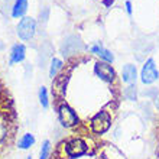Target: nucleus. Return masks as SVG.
<instances>
[{"instance_id": "nucleus-1", "label": "nucleus", "mask_w": 159, "mask_h": 159, "mask_svg": "<svg viewBox=\"0 0 159 159\" xmlns=\"http://www.w3.org/2000/svg\"><path fill=\"white\" fill-rule=\"evenodd\" d=\"M54 107L65 104L77 114L78 129L72 133L101 136L113 125L120 107V83L101 78L94 70H80L77 58H71L52 81Z\"/></svg>"}, {"instance_id": "nucleus-2", "label": "nucleus", "mask_w": 159, "mask_h": 159, "mask_svg": "<svg viewBox=\"0 0 159 159\" xmlns=\"http://www.w3.org/2000/svg\"><path fill=\"white\" fill-rule=\"evenodd\" d=\"M51 159H127L111 142L98 136L71 133L57 143Z\"/></svg>"}, {"instance_id": "nucleus-3", "label": "nucleus", "mask_w": 159, "mask_h": 159, "mask_svg": "<svg viewBox=\"0 0 159 159\" xmlns=\"http://www.w3.org/2000/svg\"><path fill=\"white\" fill-rule=\"evenodd\" d=\"M19 129L16 106L9 88L0 78V159L7 155L16 142Z\"/></svg>"}, {"instance_id": "nucleus-4", "label": "nucleus", "mask_w": 159, "mask_h": 159, "mask_svg": "<svg viewBox=\"0 0 159 159\" xmlns=\"http://www.w3.org/2000/svg\"><path fill=\"white\" fill-rule=\"evenodd\" d=\"M35 30H36V22H35L34 17H22L19 25H17V36L22 41H29V39L34 38Z\"/></svg>"}, {"instance_id": "nucleus-5", "label": "nucleus", "mask_w": 159, "mask_h": 159, "mask_svg": "<svg viewBox=\"0 0 159 159\" xmlns=\"http://www.w3.org/2000/svg\"><path fill=\"white\" fill-rule=\"evenodd\" d=\"M158 77H159V74H158V70H156V67H155V61L152 58L148 59L142 68V74H140L142 83L143 84H152L158 80Z\"/></svg>"}, {"instance_id": "nucleus-6", "label": "nucleus", "mask_w": 159, "mask_h": 159, "mask_svg": "<svg viewBox=\"0 0 159 159\" xmlns=\"http://www.w3.org/2000/svg\"><path fill=\"white\" fill-rule=\"evenodd\" d=\"M94 71L101 77V78L107 80V81H116L117 75H116V71L113 70L111 65H109L107 62H103V61H96L94 62Z\"/></svg>"}, {"instance_id": "nucleus-7", "label": "nucleus", "mask_w": 159, "mask_h": 159, "mask_svg": "<svg viewBox=\"0 0 159 159\" xmlns=\"http://www.w3.org/2000/svg\"><path fill=\"white\" fill-rule=\"evenodd\" d=\"M26 57V46L23 43H15L10 51V57H9V64H19L22 62Z\"/></svg>"}, {"instance_id": "nucleus-8", "label": "nucleus", "mask_w": 159, "mask_h": 159, "mask_svg": "<svg viewBox=\"0 0 159 159\" xmlns=\"http://www.w3.org/2000/svg\"><path fill=\"white\" fill-rule=\"evenodd\" d=\"M136 77H138V71H136V67L134 65H125L123 68V71H121V80H123V83L126 84H133L136 81Z\"/></svg>"}, {"instance_id": "nucleus-9", "label": "nucleus", "mask_w": 159, "mask_h": 159, "mask_svg": "<svg viewBox=\"0 0 159 159\" xmlns=\"http://www.w3.org/2000/svg\"><path fill=\"white\" fill-rule=\"evenodd\" d=\"M28 12V0H16L12 7V16L15 19L25 17V13Z\"/></svg>"}, {"instance_id": "nucleus-10", "label": "nucleus", "mask_w": 159, "mask_h": 159, "mask_svg": "<svg viewBox=\"0 0 159 159\" xmlns=\"http://www.w3.org/2000/svg\"><path fill=\"white\" fill-rule=\"evenodd\" d=\"M35 142H36V139H35V136L32 133H25L22 134V138L17 140V148L20 149V151H28V149H30V148L35 145Z\"/></svg>"}, {"instance_id": "nucleus-11", "label": "nucleus", "mask_w": 159, "mask_h": 159, "mask_svg": "<svg viewBox=\"0 0 159 159\" xmlns=\"http://www.w3.org/2000/svg\"><path fill=\"white\" fill-rule=\"evenodd\" d=\"M64 68V62L59 58H52L51 59V67H49V77L52 80L58 75L61 70Z\"/></svg>"}, {"instance_id": "nucleus-12", "label": "nucleus", "mask_w": 159, "mask_h": 159, "mask_svg": "<svg viewBox=\"0 0 159 159\" xmlns=\"http://www.w3.org/2000/svg\"><path fill=\"white\" fill-rule=\"evenodd\" d=\"M51 153H52V146L48 139H45L41 145V151H39V159H51Z\"/></svg>"}, {"instance_id": "nucleus-13", "label": "nucleus", "mask_w": 159, "mask_h": 159, "mask_svg": "<svg viewBox=\"0 0 159 159\" xmlns=\"http://www.w3.org/2000/svg\"><path fill=\"white\" fill-rule=\"evenodd\" d=\"M38 98H39V103H41L42 109L46 110L48 107H49V94H48V90H46V87H43V85H42V87L39 88Z\"/></svg>"}, {"instance_id": "nucleus-14", "label": "nucleus", "mask_w": 159, "mask_h": 159, "mask_svg": "<svg viewBox=\"0 0 159 159\" xmlns=\"http://www.w3.org/2000/svg\"><path fill=\"white\" fill-rule=\"evenodd\" d=\"M123 97L130 101L136 100L138 98V87H136V84H130L129 87H126L125 91H123Z\"/></svg>"}, {"instance_id": "nucleus-15", "label": "nucleus", "mask_w": 159, "mask_h": 159, "mask_svg": "<svg viewBox=\"0 0 159 159\" xmlns=\"http://www.w3.org/2000/svg\"><path fill=\"white\" fill-rule=\"evenodd\" d=\"M100 58H103L104 61H107V62H113L114 57H113V54H111L110 51L103 49V52H101V55H100Z\"/></svg>"}, {"instance_id": "nucleus-16", "label": "nucleus", "mask_w": 159, "mask_h": 159, "mask_svg": "<svg viewBox=\"0 0 159 159\" xmlns=\"http://www.w3.org/2000/svg\"><path fill=\"white\" fill-rule=\"evenodd\" d=\"M156 156L159 159V117H158V123H156Z\"/></svg>"}, {"instance_id": "nucleus-17", "label": "nucleus", "mask_w": 159, "mask_h": 159, "mask_svg": "<svg viewBox=\"0 0 159 159\" xmlns=\"http://www.w3.org/2000/svg\"><path fill=\"white\" fill-rule=\"evenodd\" d=\"M126 7H127V12L132 13V4H130V2H126Z\"/></svg>"}, {"instance_id": "nucleus-18", "label": "nucleus", "mask_w": 159, "mask_h": 159, "mask_svg": "<svg viewBox=\"0 0 159 159\" xmlns=\"http://www.w3.org/2000/svg\"><path fill=\"white\" fill-rule=\"evenodd\" d=\"M25 159H32V155H29V156H26Z\"/></svg>"}]
</instances>
